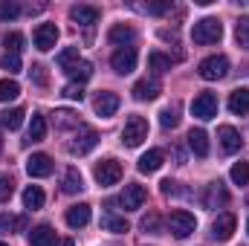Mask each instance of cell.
<instances>
[{
    "label": "cell",
    "instance_id": "cell-8",
    "mask_svg": "<svg viewBox=\"0 0 249 246\" xmlns=\"http://www.w3.org/2000/svg\"><path fill=\"white\" fill-rule=\"evenodd\" d=\"M70 18L87 29V41H93V26L99 23V9L96 6H72L70 9Z\"/></svg>",
    "mask_w": 249,
    "mask_h": 246
},
{
    "label": "cell",
    "instance_id": "cell-12",
    "mask_svg": "<svg viewBox=\"0 0 249 246\" xmlns=\"http://www.w3.org/2000/svg\"><path fill=\"white\" fill-rule=\"evenodd\" d=\"M26 171H29V177H50L55 171V162L50 154H32L26 159Z\"/></svg>",
    "mask_w": 249,
    "mask_h": 246
},
{
    "label": "cell",
    "instance_id": "cell-1",
    "mask_svg": "<svg viewBox=\"0 0 249 246\" xmlns=\"http://www.w3.org/2000/svg\"><path fill=\"white\" fill-rule=\"evenodd\" d=\"M191 38H194V44H200V47L217 44V41L223 38V26H220V20H217V18H203V20H197V23H194Z\"/></svg>",
    "mask_w": 249,
    "mask_h": 246
},
{
    "label": "cell",
    "instance_id": "cell-14",
    "mask_svg": "<svg viewBox=\"0 0 249 246\" xmlns=\"http://www.w3.org/2000/svg\"><path fill=\"white\" fill-rule=\"evenodd\" d=\"M130 93H133V99H136V102H154V99L162 93V84H160L157 78H142V81H136V84H133V90H130Z\"/></svg>",
    "mask_w": 249,
    "mask_h": 246
},
{
    "label": "cell",
    "instance_id": "cell-39",
    "mask_svg": "<svg viewBox=\"0 0 249 246\" xmlns=\"http://www.w3.org/2000/svg\"><path fill=\"white\" fill-rule=\"evenodd\" d=\"M72 124H78L75 113H70V110H55V127H72Z\"/></svg>",
    "mask_w": 249,
    "mask_h": 246
},
{
    "label": "cell",
    "instance_id": "cell-9",
    "mask_svg": "<svg viewBox=\"0 0 249 246\" xmlns=\"http://www.w3.org/2000/svg\"><path fill=\"white\" fill-rule=\"evenodd\" d=\"M235 226H238V217H235L232 211H223V214H217L214 223H212V238H214V241H229V238L235 235Z\"/></svg>",
    "mask_w": 249,
    "mask_h": 246
},
{
    "label": "cell",
    "instance_id": "cell-16",
    "mask_svg": "<svg viewBox=\"0 0 249 246\" xmlns=\"http://www.w3.org/2000/svg\"><path fill=\"white\" fill-rule=\"evenodd\" d=\"M217 139H220V148L226 154H238L241 151V133L232 127V124H220L217 127Z\"/></svg>",
    "mask_w": 249,
    "mask_h": 246
},
{
    "label": "cell",
    "instance_id": "cell-45",
    "mask_svg": "<svg viewBox=\"0 0 249 246\" xmlns=\"http://www.w3.org/2000/svg\"><path fill=\"white\" fill-rule=\"evenodd\" d=\"M29 75H32V81H35V84H41V87L47 84V72H44V67H41V64H35V67L29 70Z\"/></svg>",
    "mask_w": 249,
    "mask_h": 246
},
{
    "label": "cell",
    "instance_id": "cell-5",
    "mask_svg": "<svg viewBox=\"0 0 249 246\" xmlns=\"http://www.w3.org/2000/svg\"><path fill=\"white\" fill-rule=\"evenodd\" d=\"M93 177H96L99 185H116L122 180V165L116 159H102V162H96Z\"/></svg>",
    "mask_w": 249,
    "mask_h": 246
},
{
    "label": "cell",
    "instance_id": "cell-7",
    "mask_svg": "<svg viewBox=\"0 0 249 246\" xmlns=\"http://www.w3.org/2000/svg\"><path fill=\"white\" fill-rule=\"evenodd\" d=\"M148 200V191H145V185L139 183H127L122 191V197H119V206H122L124 211H136V209H142V203Z\"/></svg>",
    "mask_w": 249,
    "mask_h": 246
},
{
    "label": "cell",
    "instance_id": "cell-33",
    "mask_svg": "<svg viewBox=\"0 0 249 246\" xmlns=\"http://www.w3.org/2000/svg\"><path fill=\"white\" fill-rule=\"evenodd\" d=\"M232 183L235 185H249V162H235L232 171H229Z\"/></svg>",
    "mask_w": 249,
    "mask_h": 246
},
{
    "label": "cell",
    "instance_id": "cell-42",
    "mask_svg": "<svg viewBox=\"0 0 249 246\" xmlns=\"http://www.w3.org/2000/svg\"><path fill=\"white\" fill-rule=\"evenodd\" d=\"M15 229H18V217L0 214V235H9V232H15Z\"/></svg>",
    "mask_w": 249,
    "mask_h": 246
},
{
    "label": "cell",
    "instance_id": "cell-25",
    "mask_svg": "<svg viewBox=\"0 0 249 246\" xmlns=\"http://www.w3.org/2000/svg\"><path fill=\"white\" fill-rule=\"evenodd\" d=\"M44 188L41 185H26V191H23V209H29V211H38L41 206H44Z\"/></svg>",
    "mask_w": 249,
    "mask_h": 246
},
{
    "label": "cell",
    "instance_id": "cell-31",
    "mask_svg": "<svg viewBox=\"0 0 249 246\" xmlns=\"http://www.w3.org/2000/svg\"><path fill=\"white\" fill-rule=\"evenodd\" d=\"M102 226H105L107 232H113V235H122V232L130 229L127 220H124V217H116V214H105V217H102Z\"/></svg>",
    "mask_w": 249,
    "mask_h": 246
},
{
    "label": "cell",
    "instance_id": "cell-6",
    "mask_svg": "<svg viewBox=\"0 0 249 246\" xmlns=\"http://www.w3.org/2000/svg\"><path fill=\"white\" fill-rule=\"evenodd\" d=\"M191 113L197 116V119H214L217 116V96L214 93H200V96H194V102H191Z\"/></svg>",
    "mask_w": 249,
    "mask_h": 246
},
{
    "label": "cell",
    "instance_id": "cell-34",
    "mask_svg": "<svg viewBox=\"0 0 249 246\" xmlns=\"http://www.w3.org/2000/svg\"><path fill=\"white\" fill-rule=\"evenodd\" d=\"M3 47H6V53L18 55V53L23 50V35H18V32H9V35L3 38Z\"/></svg>",
    "mask_w": 249,
    "mask_h": 246
},
{
    "label": "cell",
    "instance_id": "cell-17",
    "mask_svg": "<svg viewBox=\"0 0 249 246\" xmlns=\"http://www.w3.org/2000/svg\"><path fill=\"white\" fill-rule=\"evenodd\" d=\"M64 220H67L70 229H81V226H87V223H90V206H87V203L70 206L67 214H64Z\"/></svg>",
    "mask_w": 249,
    "mask_h": 246
},
{
    "label": "cell",
    "instance_id": "cell-27",
    "mask_svg": "<svg viewBox=\"0 0 249 246\" xmlns=\"http://www.w3.org/2000/svg\"><path fill=\"white\" fill-rule=\"evenodd\" d=\"M23 107H9V110H3L0 113V124L3 127H9V130H18L20 124H23Z\"/></svg>",
    "mask_w": 249,
    "mask_h": 246
},
{
    "label": "cell",
    "instance_id": "cell-20",
    "mask_svg": "<svg viewBox=\"0 0 249 246\" xmlns=\"http://www.w3.org/2000/svg\"><path fill=\"white\" fill-rule=\"evenodd\" d=\"M110 44H116V47H133V41H136V32H133V26H124V23H116L113 29H110Z\"/></svg>",
    "mask_w": 249,
    "mask_h": 246
},
{
    "label": "cell",
    "instance_id": "cell-38",
    "mask_svg": "<svg viewBox=\"0 0 249 246\" xmlns=\"http://www.w3.org/2000/svg\"><path fill=\"white\" fill-rule=\"evenodd\" d=\"M160 124H162V127H177V124H180V113H177V107H165V110L160 113Z\"/></svg>",
    "mask_w": 249,
    "mask_h": 246
},
{
    "label": "cell",
    "instance_id": "cell-43",
    "mask_svg": "<svg viewBox=\"0 0 249 246\" xmlns=\"http://www.w3.org/2000/svg\"><path fill=\"white\" fill-rule=\"evenodd\" d=\"M142 229H145V232H151V235H157V232H160V217L151 211L148 217H142Z\"/></svg>",
    "mask_w": 249,
    "mask_h": 246
},
{
    "label": "cell",
    "instance_id": "cell-4",
    "mask_svg": "<svg viewBox=\"0 0 249 246\" xmlns=\"http://www.w3.org/2000/svg\"><path fill=\"white\" fill-rule=\"evenodd\" d=\"M168 226H171V235L174 238H188L197 229V217L191 211H186V209H177V211H171Z\"/></svg>",
    "mask_w": 249,
    "mask_h": 246
},
{
    "label": "cell",
    "instance_id": "cell-15",
    "mask_svg": "<svg viewBox=\"0 0 249 246\" xmlns=\"http://www.w3.org/2000/svg\"><path fill=\"white\" fill-rule=\"evenodd\" d=\"M96 142H99V133H96L93 127H81V130L75 133V142L70 145V151L81 157V154H90V151L96 148Z\"/></svg>",
    "mask_w": 249,
    "mask_h": 246
},
{
    "label": "cell",
    "instance_id": "cell-3",
    "mask_svg": "<svg viewBox=\"0 0 249 246\" xmlns=\"http://www.w3.org/2000/svg\"><path fill=\"white\" fill-rule=\"evenodd\" d=\"M197 72H200V78H206V81H220V78H226V72H229V58H226V55H209V58L200 61Z\"/></svg>",
    "mask_w": 249,
    "mask_h": 246
},
{
    "label": "cell",
    "instance_id": "cell-10",
    "mask_svg": "<svg viewBox=\"0 0 249 246\" xmlns=\"http://www.w3.org/2000/svg\"><path fill=\"white\" fill-rule=\"evenodd\" d=\"M32 41H35V47H38L41 53H50V50L55 47V41H58V26H55V23H41V26L35 29V35H32Z\"/></svg>",
    "mask_w": 249,
    "mask_h": 246
},
{
    "label": "cell",
    "instance_id": "cell-48",
    "mask_svg": "<svg viewBox=\"0 0 249 246\" xmlns=\"http://www.w3.org/2000/svg\"><path fill=\"white\" fill-rule=\"evenodd\" d=\"M247 232H249V220H247Z\"/></svg>",
    "mask_w": 249,
    "mask_h": 246
},
{
    "label": "cell",
    "instance_id": "cell-36",
    "mask_svg": "<svg viewBox=\"0 0 249 246\" xmlns=\"http://www.w3.org/2000/svg\"><path fill=\"white\" fill-rule=\"evenodd\" d=\"M18 15H20V6L15 0H3L0 3V20H15Z\"/></svg>",
    "mask_w": 249,
    "mask_h": 246
},
{
    "label": "cell",
    "instance_id": "cell-47",
    "mask_svg": "<svg viewBox=\"0 0 249 246\" xmlns=\"http://www.w3.org/2000/svg\"><path fill=\"white\" fill-rule=\"evenodd\" d=\"M58 246H75V244H72V241H70V238H67V241H61V244H58Z\"/></svg>",
    "mask_w": 249,
    "mask_h": 246
},
{
    "label": "cell",
    "instance_id": "cell-40",
    "mask_svg": "<svg viewBox=\"0 0 249 246\" xmlns=\"http://www.w3.org/2000/svg\"><path fill=\"white\" fill-rule=\"evenodd\" d=\"M12 194H15V183H12V177L0 174V203H6Z\"/></svg>",
    "mask_w": 249,
    "mask_h": 246
},
{
    "label": "cell",
    "instance_id": "cell-28",
    "mask_svg": "<svg viewBox=\"0 0 249 246\" xmlns=\"http://www.w3.org/2000/svg\"><path fill=\"white\" fill-rule=\"evenodd\" d=\"M67 75L72 78V84H84V81L93 75V64H90V61H78L70 72H67Z\"/></svg>",
    "mask_w": 249,
    "mask_h": 246
},
{
    "label": "cell",
    "instance_id": "cell-22",
    "mask_svg": "<svg viewBox=\"0 0 249 246\" xmlns=\"http://www.w3.org/2000/svg\"><path fill=\"white\" fill-rule=\"evenodd\" d=\"M29 246H55V232H53V226H47V223L35 226V229L29 232Z\"/></svg>",
    "mask_w": 249,
    "mask_h": 246
},
{
    "label": "cell",
    "instance_id": "cell-49",
    "mask_svg": "<svg viewBox=\"0 0 249 246\" xmlns=\"http://www.w3.org/2000/svg\"><path fill=\"white\" fill-rule=\"evenodd\" d=\"M0 246H9V244H0Z\"/></svg>",
    "mask_w": 249,
    "mask_h": 246
},
{
    "label": "cell",
    "instance_id": "cell-13",
    "mask_svg": "<svg viewBox=\"0 0 249 246\" xmlns=\"http://www.w3.org/2000/svg\"><path fill=\"white\" fill-rule=\"evenodd\" d=\"M110 67L119 72V75H127L136 70V50L133 47H124V50H116L113 58H110Z\"/></svg>",
    "mask_w": 249,
    "mask_h": 246
},
{
    "label": "cell",
    "instance_id": "cell-29",
    "mask_svg": "<svg viewBox=\"0 0 249 246\" xmlns=\"http://www.w3.org/2000/svg\"><path fill=\"white\" fill-rule=\"evenodd\" d=\"M20 96V84L15 78H3L0 81V102H15Z\"/></svg>",
    "mask_w": 249,
    "mask_h": 246
},
{
    "label": "cell",
    "instance_id": "cell-37",
    "mask_svg": "<svg viewBox=\"0 0 249 246\" xmlns=\"http://www.w3.org/2000/svg\"><path fill=\"white\" fill-rule=\"evenodd\" d=\"M0 67H3L9 75H15V72H20V67H23V64H20V55H12V53H6V55L0 58Z\"/></svg>",
    "mask_w": 249,
    "mask_h": 246
},
{
    "label": "cell",
    "instance_id": "cell-11",
    "mask_svg": "<svg viewBox=\"0 0 249 246\" xmlns=\"http://www.w3.org/2000/svg\"><path fill=\"white\" fill-rule=\"evenodd\" d=\"M119 105H122V99H119L116 93H110V90H102V93L96 96V102H93V107H96V113H99L102 119H110V116L119 110Z\"/></svg>",
    "mask_w": 249,
    "mask_h": 246
},
{
    "label": "cell",
    "instance_id": "cell-18",
    "mask_svg": "<svg viewBox=\"0 0 249 246\" xmlns=\"http://www.w3.org/2000/svg\"><path fill=\"white\" fill-rule=\"evenodd\" d=\"M200 200H203V206H206V209H217V203H226V200H229V194H226L223 183H209Z\"/></svg>",
    "mask_w": 249,
    "mask_h": 246
},
{
    "label": "cell",
    "instance_id": "cell-32",
    "mask_svg": "<svg viewBox=\"0 0 249 246\" xmlns=\"http://www.w3.org/2000/svg\"><path fill=\"white\" fill-rule=\"evenodd\" d=\"M148 67H151L157 75H162V72H168V70H171V58H168V55H162V53H151V55H148Z\"/></svg>",
    "mask_w": 249,
    "mask_h": 246
},
{
    "label": "cell",
    "instance_id": "cell-2",
    "mask_svg": "<svg viewBox=\"0 0 249 246\" xmlns=\"http://www.w3.org/2000/svg\"><path fill=\"white\" fill-rule=\"evenodd\" d=\"M145 139H148V122L142 116H130L122 130V145L124 148H139Z\"/></svg>",
    "mask_w": 249,
    "mask_h": 246
},
{
    "label": "cell",
    "instance_id": "cell-21",
    "mask_svg": "<svg viewBox=\"0 0 249 246\" xmlns=\"http://www.w3.org/2000/svg\"><path fill=\"white\" fill-rule=\"evenodd\" d=\"M188 148L197 154V157H206L209 154V133L203 127H191L188 130Z\"/></svg>",
    "mask_w": 249,
    "mask_h": 246
},
{
    "label": "cell",
    "instance_id": "cell-41",
    "mask_svg": "<svg viewBox=\"0 0 249 246\" xmlns=\"http://www.w3.org/2000/svg\"><path fill=\"white\" fill-rule=\"evenodd\" d=\"M61 93H64V99H70V102H81L84 99V87L81 84H67Z\"/></svg>",
    "mask_w": 249,
    "mask_h": 246
},
{
    "label": "cell",
    "instance_id": "cell-46",
    "mask_svg": "<svg viewBox=\"0 0 249 246\" xmlns=\"http://www.w3.org/2000/svg\"><path fill=\"white\" fill-rule=\"evenodd\" d=\"M168 9H171V3H151V6H148L151 15H162V12H168Z\"/></svg>",
    "mask_w": 249,
    "mask_h": 246
},
{
    "label": "cell",
    "instance_id": "cell-35",
    "mask_svg": "<svg viewBox=\"0 0 249 246\" xmlns=\"http://www.w3.org/2000/svg\"><path fill=\"white\" fill-rule=\"evenodd\" d=\"M235 38H238V44L249 50V18H241L238 20V26H235Z\"/></svg>",
    "mask_w": 249,
    "mask_h": 246
},
{
    "label": "cell",
    "instance_id": "cell-30",
    "mask_svg": "<svg viewBox=\"0 0 249 246\" xmlns=\"http://www.w3.org/2000/svg\"><path fill=\"white\" fill-rule=\"evenodd\" d=\"M55 61H58V67H61L64 72H70V70L78 64V47H67V50H61Z\"/></svg>",
    "mask_w": 249,
    "mask_h": 246
},
{
    "label": "cell",
    "instance_id": "cell-24",
    "mask_svg": "<svg viewBox=\"0 0 249 246\" xmlns=\"http://www.w3.org/2000/svg\"><path fill=\"white\" fill-rule=\"evenodd\" d=\"M84 188V180H81V174H78V168H67L64 171V180H61V191L64 194H78Z\"/></svg>",
    "mask_w": 249,
    "mask_h": 246
},
{
    "label": "cell",
    "instance_id": "cell-44",
    "mask_svg": "<svg viewBox=\"0 0 249 246\" xmlns=\"http://www.w3.org/2000/svg\"><path fill=\"white\" fill-rule=\"evenodd\" d=\"M162 194H168V197H177V194H186L183 188H180V183H174V180H162Z\"/></svg>",
    "mask_w": 249,
    "mask_h": 246
},
{
    "label": "cell",
    "instance_id": "cell-26",
    "mask_svg": "<svg viewBox=\"0 0 249 246\" xmlns=\"http://www.w3.org/2000/svg\"><path fill=\"white\" fill-rule=\"evenodd\" d=\"M44 136H47V119L41 113H32V122H29V130H26L23 142H44Z\"/></svg>",
    "mask_w": 249,
    "mask_h": 246
},
{
    "label": "cell",
    "instance_id": "cell-19",
    "mask_svg": "<svg viewBox=\"0 0 249 246\" xmlns=\"http://www.w3.org/2000/svg\"><path fill=\"white\" fill-rule=\"evenodd\" d=\"M162 162H165V154H162L160 148H151L148 154L139 157V171H142V174H154V171L162 168Z\"/></svg>",
    "mask_w": 249,
    "mask_h": 246
},
{
    "label": "cell",
    "instance_id": "cell-23",
    "mask_svg": "<svg viewBox=\"0 0 249 246\" xmlns=\"http://www.w3.org/2000/svg\"><path fill=\"white\" fill-rule=\"evenodd\" d=\"M229 110L235 116H247L249 113V87H238L232 96H229Z\"/></svg>",
    "mask_w": 249,
    "mask_h": 246
}]
</instances>
